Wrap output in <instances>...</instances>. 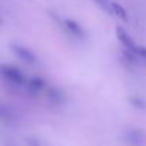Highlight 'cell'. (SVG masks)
Instances as JSON below:
<instances>
[{
	"mask_svg": "<svg viewBox=\"0 0 146 146\" xmlns=\"http://www.w3.org/2000/svg\"><path fill=\"white\" fill-rule=\"evenodd\" d=\"M0 73H2V78L5 82H7L9 85L12 86H16V88H26L27 85V80L29 78L25 75V73L15 67V66H9V64H5L0 69Z\"/></svg>",
	"mask_w": 146,
	"mask_h": 146,
	"instance_id": "cell-1",
	"label": "cell"
},
{
	"mask_svg": "<svg viewBox=\"0 0 146 146\" xmlns=\"http://www.w3.org/2000/svg\"><path fill=\"white\" fill-rule=\"evenodd\" d=\"M63 29H64V32H66L69 36L75 37V39H78V40H82V39L86 37L85 30H83L82 26H79L75 20H70V19L63 20Z\"/></svg>",
	"mask_w": 146,
	"mask_h": 146,
	"instance_id": "cell-2",
	"label": "cell"
},
{
	"mask_svg": "<svg viewBox=\"0 0 146 146\" xmlns=\"http://www.w3.org/2000/svg\"><path fill=\"white\" fill-rule=\"evenodd\" d=\"M12 50L17 54V57H20L23 62L26 63H36L37 62V56L27 47L25 46H20V44H13L12 46Z\"/></svg>",
	"mask_w": 146,
	"mask_h": 146,
	"instance_id": "cell-3",
	"label": "cell"
},
{
	"mask_svg": "<svg viewBox=\"0 0 146 146\" xmlns=\"http://www.w3.org/2000/svg\"><path fill=\"white\" fill-rule=\"evenodd\" d=\"M123 140L127 146H142L143 136H142V132L137 129H127L123 135Z\"/></svg>",
	"mask_w": 146,
	"mask_h": 146,
	"instance_id": "cell-4",
	"label": "cell"
},
{
	"mask_svg": "<svg viewBox=\"0 0 146 146\" xmlns=\"http://www.w3.org/2000/svg\"><path fill=\"white\" fill-rule=\"evenodd\" d=\"M44 86H46V83H44V80L42 79V78H39V76H32V78H29V80H27V85H26V90H29L30 93H39V92H42L43 89H44Z\"/></svg>",
	"mask_w": 146,
	"mask_h": 146,
	"instance_id": "cell-5",
	"label": "cell"
},
{
	"mask_svg": "<svg viewBox=\"0 0 146 146\" xmlns=\"http://www.w3.org/2000/svg\"><path fill=\"white\" fill-rule=\"evenodd\" d=\"M108 10H110L113 15H116L119 19L122 20H127V15H126V10L116 2H108Z\"/></svg>",
	"mask_w": 146,
	"mask_h": 146,
	"instance_id": "cell-6",
	"label": "cell"
},
{
	"mask_svg": "<svg viewBox=\"0 0 146 146\" xmlns=\"http://www.w3.org/2000/svg\"><path fill=\"white\" fill-rule=\"evenodd\" d=\"M47 98H49L52 102H54V103H62V102H64V93H63L60 89H57V88L49 89V90H47Z\"/></svg>",
	"mask_w": 146,
	"mask_h": 146,
	"instance_id": "cell-7",
	"label": "cell"
},
{
	"mask_svg": "<svg viewBox=\"0 0 146 146\" xmlns=\"http://www.w3.org/2000/svg\"><path fill=\"white\" fill-rule=\"evenodd\" d=\"M130 103H132L135 108H137V109H145V108H146L145 100H143V99H140V98H136V96L130 98Z\"/></svg>",
	"mask_w": 146,
	"mask_h": 146,
	"instance_id": "cell-8",
	"label": "cell"
},
{
	"mask_svg": "<svg viewBox=\"0 0 146 146\" xmlns=\"http://www.w3.org/2000/svg\"><path fill=\"white\" fill-rule=\"evenodd\" d=\"M96 2H99L103 7H106V9H108V0H96Z\"/></svg>",
	"mask_w": 146,
	"mask_h": 146,
	"instance_id": "cell-9",
	"label": "cell"
}]
</instances>
